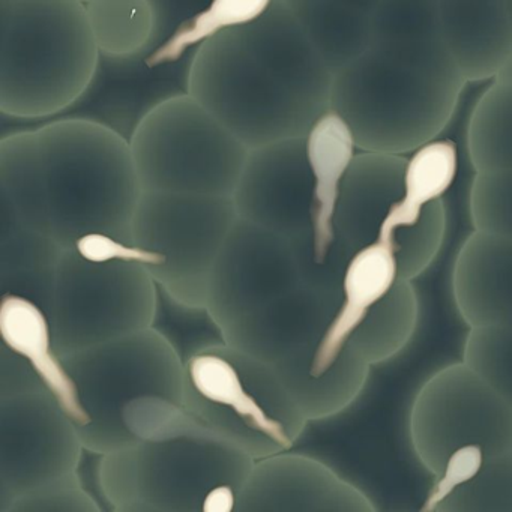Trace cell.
<instances>
[{"instance_id": "cell-1", "label": "cell", "mask_w": 512, "mask_h": 512, "mask_svg": "<svg viewBox=\"0 0 512 512\" xmlns=\"http://www.w3.org/2000/svg\"><path fill=\"white\" fill-rule=\"evenodd\" d=\"M4 217L61 247L89 235L131 244L142 185L130 140L89 119H62L0 142Z\"/></svg>"}, {"instance_id": "cell-2", "label": "cell", "mask_w": 512, "mask_h": 512, "mask_svg": "<svg viewBox=\"0 0 512 512\" xmlns=\"http://www.w3.org/2000/svg\"><path fill=\"white\" fill-rule=\"evenodd\" d=\"M466 83L436 0H382L367 49L332 77L331 110L359 151L412 154L445 130Z\"/></svg>"}, {"instance_id": "cell-3", "label": "cell", "mask_w": 512, "mask_h": 512, "mask_svg": "<svg viewBox=\"0 0 512 512\" xmlns=\"http://www.w3.org/2000/svg\"><path fill=\"white\" fill-rule=\"evenodd\" d=\"M332 77L292 14L274 0L254 22L200 44L187 85L251 149L307 136L331 110Z\"/></svg>"}, {"instance_id": "cell-4", "label": "cell", "mask_w": 512, "mask_h": 512, "mask_svg": "<svg viewBox=\"0 0 512 512\" xmlns=\"http://www.w3.org/2000/svg\"><path fill=\"white\" fill-rule=\"evenodd\" d=\"M136 443L101 455L98 484L118 512H235L254 460L200 424L184 404L154 398Z\"/></svg>"}, {"instance_id": "cell-5", "label": "cell", "mask_w": 512, "mask_h": 512, "mask_svg": "<svg viewBox=\"0 0 512 512\" xmlns=\"http://www.w3.org/2000/svg\"><path fill=\"white\" fill-rule=\"evenodd\" d=\"M0 109L46 118L73 106L97 74L100 49L82 0H0Z\"/></svg>"}, {"instance_id": "cell-6", "label": "cell", "mask_w": 512, "mask_h": 512, "mask_svg": "<svg viewBox=\"0 0 512 512\" xmlns=\"http://www.w3.org/2000/svg\"><path fill=\"white\" fill-rule=\"evenodd\" d=\"M182 404L253 460L290 451L310 422L274 367L223 340L184 359Z\"/></svg>"}, {"instance_id": "cell-7", "label": "cell", "mask_w": 512, "mask_h": 512, "mask_svg": "<svg viewBox=\"0 0 512 512\" xmlns=\"http://www.w3.org/2000/svg\"><path fill=\"white\" fill-rule=\"evenodd\" d=\"M157 283L130 257L62 250L43 310L62 358L154 326Z\"/></svg>"}, {"instance_id": "cell-8", "label": "cell", "mask_w": 512, "mask_h": 512, "mask_svg": "<svg viewBox=\"0 0 512 512\" xmlns=\"http://www.w3.org/2000/svg\"><path fill=\"white\" fill-rule=\"evenodd\" d=\"M86 412V452L104 455L134 443L124 422L128 404L146 395L182 403L184 359L163 332L142 329L65 356Z\"/></svg>"}, {"instance_id": "cell-9", "label": "cell", "mask_w": 512, "mask_h": 512, "mask_svg": "<svg viewBox=\"0 0 512 512\" xmlns=\"http://www.w3.org/2000/svg\"><path fill=\"white\" fill-rule=\"evenodd\" d=\"M143 191L232 197L250 149L190 94L152 106L130 139Z\"/></svg>"}, {"instance_id": "cell-10", "label": "cell", "mask_w": 512, "mask_h": 512, "mask_svg": "<svg viewBox=\"0 0 512 512\" xmlns=\"http://www.w3.org/2000/svg\"><path fill=\"white\" fill-rule=\"evenodd\" d=\"M236 220L232 197L142 191L131 223V245L176 304L205 311L209 274Z\"/></svg>"}, {"instance_id": "cell-11", "label": "cell", "mask_w": 512, "mask_h": 512, "mask_svg": "<svg viewBox=\"0 0 512 512\" xmlns=\"http://www.w3.org/2000/svg\"><path fill=\"white\" fill-rule=\"evenodd\" d=\"M409 428L413 451L434 478L458 452L490 458L512 451V407L464 361L425 380Z\"/></svg>"}, {"instance_id": "cell-12", "label": "cell", "mask_w": 512, "mask_h": 512, "mask_svg": "<svg viewBox=\"0 0 512 512\" xmlns=\"http://www.w3.org/2000/svg\"><path fill=\"white\" fill-rule=\"evenodd\" d=\"M85 451L73 419L38 377L0 386V512L77 472Z\"/></svg>"}, {"instance_id": "cell-13", "label": "cell", "mask_w": 512, "mask_h": 512, "mask_svg": "<svg viewBox=\"0 0 512 512\" xmlns=\"http://www.w3.org/2000/svg\"><path fill=\"white\" fill-rule=\"evenodd\" d=\"M301 283L292 242L238 217L209 274L203 313L223 332Z\"/></svg>"}, {"instance_id": "cell-14", "label": "cell", "mask_w": 512, "mask_h": 512, "mask_svg": "<svg viewBox=\"0 0 512 512\" xmlns=\"http://www.w3.org/2000/svg\"><path fill=\"white\" fill-rule=\"evenodd\" d=\"M313 190L305 137H293L248 151L232 199L239 218L307 245L313 244Z\"/></svg>"}, {"instance_id": "cell-15", "label": "cell", "mask_w": 512, "mask_h": 512, "mask_svg": "<svg viewBox=\"0 0 512 512\" xmlns=\"http://www.w3.org/2000/svg\"><path fill=\"white\" fill-rule=\"evenodd\" d=\"M373 500L334 469L284 451L254 460L235 512H374Z\"/></svg>"}, {"instance_id": "cell-16", "label": "cell", "mask_w": 512, "mask_h": 512, "mask_svg": "<svg viewBox=\"0 0 512 512\" xmlns=\"http://www.w3.org/2000/svg\"><path fill=\"white\" fill-rule=\"evenodd\" d=\"M341 296L301 283L220 332L224 343L277 368L313 361Z\"/></svg>"}, {"instance_id": "cell-17", "label": "cell", "mask_w": 512, "mask_h": 512, "mask_svg": "<svg viewBox=\"0 0 512 512\" xmlns=\"http://www.w3.org/2000/svg\"><path fill=\"white\" fill-rule=\"evenodd\" d=\"M452 293L469 328L512 326V239L475 230L455 259Z\"/></svg>"}, {"instance_id": "cell-18", "label": "cell", "mask_w": 512, "mask_h": 512, "mask_svg": "<svg viewBox=\"0 0 512 512\" xmlns=\"http://www.w3.org/2000/svg\"><path fill=\"white\" fill-rule=\"evenodd\" d=\"M404 155L361 151L341 187L335 212L337 241L355 254L376 242L391 206L403 193Z\"/></svg>"}, {"instance_id": "cell-19", "label": "cell", "mask_w": 512, "mask_h": 512, "mask_svg": "<svg viewBox=\"0 0 512 512\" xmlns=\"http://www.w3.org/2000/svg\"><path fill=\"white\" fill-rule=\"evenodd\" d=\"M440 34L466 82L494 79L512 55L505 0H436Z\"/></svg>"}, {"instance_id": "cell-20", "label": "cell", "mask_w": 512, "mask_h": 512, "mask_svg": "<svg viewBox=\"0 0 512 512\" xmlns=\"http://www.w3.org/2000/svg\"><path fill=\"white\" fill-rule=\"evenodd\" d=\"M0 335L4 346L32 368L80 430L86 424V412L76 380L56 350L43 308L25 296L5 293L0 304Z\"/></svg>"}, {"instance_id": "cell-21", "label": "cell", "mask_w": 512, "mask_h": 512, "mask_svg": "<svg viewBox=\"0 0 512 512\" xmlns=\"http://www.w3.org/2000/svg\"><path fill=\"white\" fill-rule=\"evenodd\" d=\"M398 278L397 259L386 245L373 242L353 254L344 272L340 305L317 344L310 376H320L335 364L371 308Z\"/></svg>"}, {"instance_id": "cell-22", "label": "cell", "mask_w": 512, "mask_h": 512, "mask_svg": "<svg viewBox=\"0 0 512 512\" xmlns=\"http://www.w3.org/2000/svg\"><path fill=\"white\" fill-rule=\"evenodd\" d=\"M332 73L370 43L371 20L382 0H280Z\"/></svg>"}, {"instance_id": "cell-23", "label": "cell", "mask_w": 512, "mask_h": 512, "mask_svg": "<svg viewBox=\"0 0 512 512\" xmlns=\"http://www.w3.org/2000/svg\"><path fill=\"white\" fill-rule=\"evenodd\" d=\"M419 301L412 281L398 278L371 308L347 346L370 365L388 361L409 344L418 325Z\"/></svg>"}, {"instance_id": "cell-24", "label": "cell", "mask_w": 512, "mask_h": 512, "mask_svg": "<svg viewBox=\"0 0 512 512\" xmlns=\"http://www.w3.org/2000/svg\"><path fill=\"white\" fill-rule=\"evenodd\" d=\"M64 247L34 230L4 217L2 283L5 293H16L43 308L53 272Z\"/></svg>"}, {"instance_id": "cell-25", "label": "cell", "mask_w": 512, "mask_h": 512, "mask_svg": "<svg viewBox=\"0 0 512 512\" xmlns=\"http://www.w3.org/2000/svg\"><path fill=\"white\" fill-rule=\"evenodd\" d=\"M467 149L475 172L512 169V83L493 80L470 116Z\"/></svg>"}, {"instance_id": "cell-26", "label": "cell", "mask_w": 512, "mask_h": 512, "mask_svg": "<svg viewBox=\"0 0 512 512\" xmlns=\"http://www.w3.org/2000/svg\"><path fill=\"white\" fill-rule=\"evenodd\" d=\"M89 26L98 49L112 58L142 52L154 37L157 14L151 0H89Z\"/></svg>"}, {"instance_id": "cell-27", "label": "cell", "mask_w": 512, "mask_h": 512, "mask_svg": "<svg viewBox=\"0 0 512 512\" xmlns=\"http://www.w3.org/2000/svg\"><path fill=\"white\" fill-rule=\"evenodd\" d=\"M458 149L451 140L433 139L407 158L403 193L397 205L403 211L421 212L451 188L457 178Z\"/></svg>"}, {"instance_id": "cell-28", "label": "cell", "mask_w": 512, "mask_h": 512, "mask_svg": "<svg viewBox=\"0 0 512 512\" xmlns=\"http://www.w3.org/2000/svg\"><path fill=\"white\" fill-rule=\"evenodd\" d=\"M274 0H212L208 8L185 22L154 55L151 67L181 58L190 47L203 44L209 38L247 25L269 10Z\"/></svg>"}, {"instance_id": "cell-29", "label": "cell", "mask_w": 512, "mask_h": 512, "mask_svg": "<svg viewBox=\"0 0 512 512\" xmlns=\"http://www.w3.org/2000/svg\"><path fill=\"white\" fill-rule=\"evenodd\" d=\"M445 232L446 209L442 200H437L427 206L418 221L379 233L376 242L391 248L397 259L398 277L413 281L436 259Z\"/></svg>"}, {"instance_id": "cell-30", "label": "cell", "mask_w": 512, "mask_h": 512, "mask_svg": "<svg viewBox=\"0 0 512 512\" xmlns=\"http://www.w3.org/2000/svg\"><path fill=\"white\" fill-rule=\"evenodd\" d=\"M434 512H512V451L487 458Z\"/></svg>"}, {"instance_id": "cell-31", "label": "cell", "mask_w": 512, "mask_h": 512, "mask_svg": "<svg viewBox=\"0 0 512 512\" xmlns=\"http://www.w3.org/2000/svg\"><path fill=\"white\" fill-rule=\"evenodd\" d=\"M463 361L512 407V326L470 328Z\"/></svg>"}, {"instance_id": "cell-32", "label": "cell", "mask_w": 512, "mask_h": 512, "mask_svg": "<svg viewBox=\"0 0 512 512\" xmlns=\"http://www.w3.org/2000/svg\"><path fill=\"white\" fill-rule=\"evenodd\" d=\"M469 208L475 230L512 239V169L475 172Z\"/></svg>"}, {"instance_id": "cell-33", "label": "cell", "mask_w": 512, "mask_h": 512, "mask_svg": "<svg viewBox=\"0 0 512 512\" xmlns=\"http://www.w3.org/2000/svg\"><path fill=\"white\" fill-rule=\"evenodd\" d=\"M97 500L88 493L77 472L47 482L22 494L7 512H98Z\"/></svg>"}, {"instance_id": "cell-34", "label": "cell", "mask_w": 512, "mask_h": 512, "mask_svg": "<svg viewBox=\"0 0 512 512\" xmlns=\"http://www.w3.org/2000/svg\"><path fill=\"white\" fill-rule=\"evenodd\" d=\"M493 80H499V82L512 83V55L511 58L506 62L505 67L500 70V73L494 77Z\"/></svg>"}, {"instance_id": "cell-35", "label": "cell", "mask_w": 512, "mask_h": 512, "mask_svg": "<svg viewBox=\"0 0 512 512\" xmlns=\"http://www.w3.org/2000/svg\"><path fill=\"white\" fill-rule=\"evenodd\" d=\"M506 11H508L509 22L512 26V0H505Z\"/></svg>"}, {"instance_id": "cell-36", "label": "cell", "mask_w": 512, "mask_h": 512, "mask_svg": "<svg viewBox=\"0 0 512 512\" xmlns=\"http://www.w3.org/2000/svg\"><path fill=\"white\" fill-rule=\"evenodd\" d=\"M83 2H89V0H83Z\"/></svg>"}, {"instance_id": "cell-37", "label": "cell", "mask_w": 512, "mask_h": 512, "mask_svg": "<svg viewBox=\"0 0 512 512\" xmlns=\"http://www.w3.org/2000/svg\"><path fill=\"white\" fill-rule=\"evenodd\" d=\"M82 2H83V0H82Z\"/></svg>"}]
</instances>
